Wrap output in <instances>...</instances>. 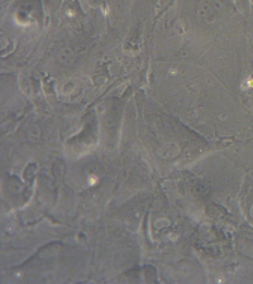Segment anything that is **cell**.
<instances>
[{"label": "cell", "mask_w": 253, "mask_h": 284, "mask_svg": "<svg viewBox=\"0 0 253 284\" xmlns=\"http://www.w3.org/2000/svg\"><path fill=\"white\" fill-rule=\"evenodd\" d=\"M98 182V177H94V176H90L89 177V184H95V183H96Z\"/></svg>", "instance_id": "cell-1"}, {"label": "cell", "mask_w": 253, "mask_h": 284, "mask_svg": "<svg viewBox=\"0 0 253 284\" xmlns=\"http://www.w3.org/2000/svg\"><path fill=\"white\" fill-rule=\"evenodd\" d=\"M245 85H247L248 87H253V80H250V78L247 80V81H245Z\"/></svg>", "instance_id": "cell-2"}]
</instances>
